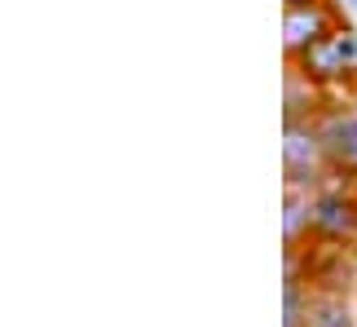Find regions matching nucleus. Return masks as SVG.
<instances>
[{
    "label": "nucleus",
    "mask_w": 357,
    "mask_h": 327,
    "mask_svg": "<svg viewBox=\"0 0 357 327\" xmlns=\"http://www.w3.org/2000/svg\"><path fill=\"white\" fill-rule=\"evenodd\" d=\"M282 173H287V190H309V195L331 182V164H326L313 119H291L282 129Z\"/></svg>",
    "instance_id": "3"
},
{
    "label": "nucleus",
    "mask_w": 357,
    "mask_h": 327,
    "mask_svg": "<svg viewBox=\"0 0 357 327\" xmlns=\"http://www.w3.org/2000/svg\"><path fill=\"white\" fill-rule=\"evenodd\" d=\"M353 301H357V288H353Z\"/></svg>",
    "instance_id": "12"
},
{
    "label": "nucleus",
    "mask_w": 357,
    "mask_h": 327,
    "mask_svg": "<svg viewBox=\"0 0 357 327\" xmlns=\"http://www.w3.org/2000/svg\"><path fill=\"white\" fill-rule=\"evenodd\" d=\"M287 9H296V5H318V0H282Z\"/></svg>",
    "instance_id": "10"
},
{
    "label": "nucleus",
    "mask_w": 357,
    "mask_h": 327,
    "mask_svg": "<svg viewBox=\"0 0 357 327\" xmlns=\"http://www.w3.org/2000/svg\"><path fill=\"white\" fill-rule=\"evenodd\" d=\"M287 66H296L313 89L322 93H349L357 85V22H340L326 40L309 45L305 53L287 58Z\"/></svg>",
    "instance_id": "1"
},
{
    "label": "nucleus",
    "mask_w": 357,
    "mask_h": 327,
    "mask_svg": "<svg viewBox=\"0 0 357 327\" xmlns=\"http://www.w3.org/2000/svg\"><path fill=\"white\" fill-rule=\"evenodd\" d=\"M340 9H344L349 18H353V13H357V0H340Z\"/></svg>",
    "instance_id": "9"
},
{
    "label": "nucleus",
    "mask_w": 357,
    "mask_h": 327,
    "mask_svg": "<svg viewBox=\"0 0 357 327\" xmlns=\"http://www.w3.org/2000/svg\"><path fill=\"white\" fill-rule=\"evenodd\" d=\"M282 243H287V248H309V243H313V195H309V190H287Z\"/></svg>",
    "instance_id": "6"
},
{
    "label": "nucleus",
    "mask_w": 357,
    "mask_h": 327,
    "mask_svg": "<svg viewBox=\"0 0 357 327\" xmlns=\"http://www.w3.org/2000/svg\"><path fill=\"white\" fill-rule=\"evenodd\" d=\"M313 243L357 252V195L344 182H326L313 190Z\"/></svg>",
    "instance_id": "4"
},
{
    "label": "nucleus",
    "mask_w": 357,
    "mask_h": 327,
    "mask_svg": "<svg viewBox=\"0 0 357 327\" xmlns=\"http://www.w3.org/2000/svg\"><path fill=\"white\" fill-rule=\"evenodd\" d=\"M313 296L318 292L309 279H282V327H309Z\"/></svg>",
    "instance_id": "8"
},
{
    "label": "nucleus",
    "mask_w": 357,
    "mask_h": 327,
    "mask_svg": "<svg viewBox=\"0 0 357 327\" xmlns=\"http://www.w3.org/2000/svg\"><path fill=\"white\" fill-rule=\"evenodd\" d=\"M309 327H357V301L344 292H318Z\"/></svg>",
    "instance_id": "7"
},
{
    "label": "nucleus",
    "mask_w": 357,
    "mask_h": 327,
    "mask_svg": "<svg viewBox=\"0 0 357 327\" xmlns=\"http://www.w3.org/2000/svg\"><path fill=\"white\" fill-rule=\"evenodd\" d=\"M318 138L326 164H331V182H357V106L344 98V93H326L322 111H318Z\"/></svg>",
    "instance_id": "2"
},
{
    "label": "nucleus",
    "mask_w": 357,
    "mask_h": 327,
    "mask_svg": "<svg viewBox=\"0 0 357 327\" xmlns=\"http://www.w3.org/2000/svg\"><path fill=\"white\" fill-rule=\"evenodd\" d=\"M340 22H349V13L340 9V0H318V5H296L282 13V49L287 58L305 53L309 45H318L335 31Z\"/></svg>",
    "instance_id": "5"
},
{
    "label": "nucleus",
    "mask_w": 357,
    "mask_h": 327,
    "mask_svg": "<svg viewBox=\"0 0 357 327\" xmlns=\"http://www.w3.org/2000/svg\"><path fill=\"white\" fill-rule=\"evenodd\" d=\"M344 98H349V102H353V106H357V85H353V89H349V93H344Z\"/></svg>",
    "instance_id": "11"
}]
</instances>
